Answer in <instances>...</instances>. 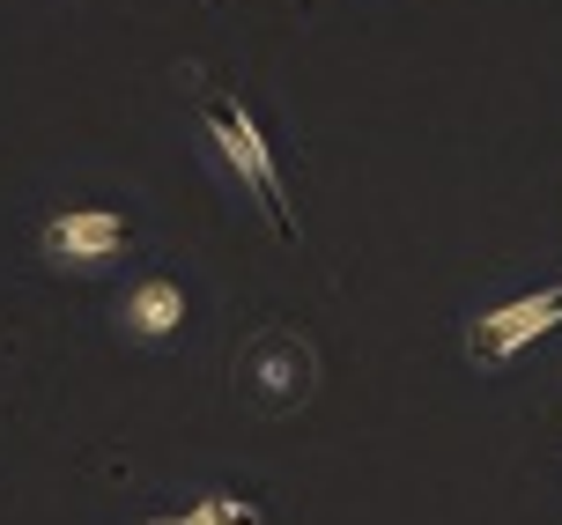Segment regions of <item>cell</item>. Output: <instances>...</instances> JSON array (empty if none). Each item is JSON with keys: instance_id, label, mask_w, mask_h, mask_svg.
Here are the masks:
<instances>
[{"instance_id": "5b68a950", "label": "cell", "mask_w": 562, "mask_h": 525, "mask_svg": "<svg viewBox=\"0 0 562 525\" xmlns=\"http://www.w3.org/2000/svg\"><path fill=\"white\" fill-rule=\"evenodd\" d=\"M119 326H126V340H170V333L186 326V289L170 275H140L119 297Z\"/></svg>"}, {"instance_id": "277c9868", "label": "cell", "mask_w": 562, "mask_h": 525, "mask_svg": "<svg viewBox=\"0 0 562 525\" xmlns=\"http://www.w3.org/2000/svg\"><path fill=\"white\" fill-rule=\"evenodd\" d=\"M126 237H134V230H126L119 208H67V215L45 222V237H37V245H45L53 267H104V259L126 252Z\"/></svg>"}, {"instance_id": "3957f363", "label": "cell", "mask_w": 562, "mask_h": 525, "mask_svg": "<svg viewBox=\"0 0 562 525\" xmlns=\"http://www.w3.org/2000/svg\"><path fill=\"white\" fill-rule=\"evenodd\" d=\"M555 326H562V281H548L533 297H510V304L481 311L474 326H467V356L504 362V356H518L526 340H540V333H555Z\"/></svg>"}, {"instance_id": "7a4b0ae2", "label": "cell", "mask_w": 562, "mask_h": 525, "mask_svg": "<svg viewBox=\"0 0 562 525\" xmlns=\"http://www.w3.org/2000/svg\"><path fill=\"white\" fill-rule=\"evenodd\" d=\"M311 386H318V356H311L304 333L267 326L237 348V392L252 407H267V415H289L296 400H311Z\"/></svg>"}, {"instance_id": "6da1fadb", "label": "cell", "mask_w": 562, "mask_h": 525, "mask_svg": "<svg viewBox=\"0 0 562 525\" xmlns=\"http://www.w3.org/2000/svg\"><path fill=\"white\" fill-rule=\"evenodd\" d=\"M186 82L200 89V75H186ZM200 126H207V141L223 148V164L252 186V200L267 208V222H274L281 237H296V215H289V193H281V170L274 156H267V141H259V119L237 97H223V89H200Z\"/></svg>"}, {"instance_id": "52a82bcc", "label": "cell", "mask_w": 562, "mask_h": 525, "mask_svg": "<svg viewBox=\"0 0 562 525\" xmlns=\"http://www.w3.org/2000/svg\"><path fill=\"white\" fill-rule=\"evenodd\" d=\"M140 525H186V511H178V518H140Z\"/></svg>"}, {"instance_id": "8992f818", "label": "cell", "mask_w": 562, "mask_h": 525, "mask_svg": "<svg viewBox=\"0 0 562 525\" xmlns=\"http://www.w3.org/2000/svg\"><path fill=\"white\" fill-rule=\"evenodd\" d=\"M186 525H267V518H259L252 496H223V489H207V496L186 503Z\"/></svg>"}]
</instances>
